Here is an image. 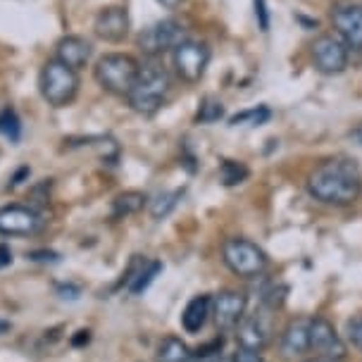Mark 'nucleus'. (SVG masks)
Wrapping results in <instances>:
<instances>
[{
    "label": "nucleus",
    "mask_w": 362,
    "mask_h": 362,
    "mask_svg": "<svg viewBox=\"0 0 362 362\" xmlns=\"http://www.w3.org/2000/svg\"><path fill=\"white\" fill-rule=\"evenodd\" d=\"M160 269H163V264L160 262H144V267L134 272L132 284H129V291H132V293H141V291H146L148 284L155 279V274H158Z\"/></svg>",
    "instance_id": "24"
},
{
    "label": "nucleus",
    "mask_w": 362,
    "mask_h": 362,
    "mask_svg": "<svg viewBox=\"0 0 362 362\" xmlns=\"http://www.w3.org/2000/svg\"><path fill=\"white\" fill-rule=\"evenodd\" d=\"M181 196H184V191L160 193V196L151 203V215H153V219H165L174 208H177V203L181 200Z\"/></svg>",
    "instance_id": "22"
},
{
    "label": "nucleus",
    "mask_w": 362,
    "mask_h": 362,
    "mask_svg": "<svg viewBox=\"0 0 362 362\" xmlns=\"http://www.w3.org/2000/svg\"><path fill=\"white\" fill-rule=\"evenodd\" d=\"M132 19H129L127 8L122 5H107L93 19V34L105 43H122L127 41Z\"/></svg>",
    "instance_id": "12"
},
{
    "label": "nucleus",
    "mask_w": 362,
    "mask_h": 362,
    "mask_svg": "<svg viewBox=\"0 0 362 362\" xmlns=\"http://www.w3.org/2000/svg\"><path fill=\"white\" fill-rule=\"evenodd\" d=\"M8 329H10L8 322H3V320H0V332H8Z\"/></svg>",
    "instance_id": "31"
},
{
    "label": "nucleus",
    "mask_w": 362,
    "mask_h": 362,
    "mask_svg": "<svg viewBox=\"0 0 362 362\" xmlns=\"http://www.w3.org/2000/svg\"><path fill=\"white\" fill-rule=\"evenodd\" d=\"M79 72L69 69L67 64H62L60 60H48L41 67L38 74V90H41V98L48 103L50 107L60 110L72 105L76 93H79Z\"/></svg>",
    "instance_id": "4"
},
{
    "label": "nucleus",
    "mask_w": 362,
    "mask_h": 362,
    "mask_svg": "<svg viewBox=\"0 0 362 362\" xmlns=\"http://www.w3.org/2000/svg\"><path fill=\"white\" fill-rule=\"evenodd\" d=\"M269 117H272V110L267 105H257V107L243 110V112L234 115V117L229 119V124L231 127H260Z\"/></svg>",
    "instance_id": "20"
},
{
    "label": "nucleus",
    "mask_w": 362,
    "mask_h": 362,
    "mask_svg": "<svg viewBox=\"0 0 362 362\" xmlns=\"http://www.w3.org/2000/svg\"><path fill=\"white\" fill-rule=\"evenodd\" d=\"M139 69H141V64L134 55L105 53L103 57H98V62H95L93 79L105 93L117 95V98H127L129 90H132L136 83Z\"/></svg>",
    "instance_id": "3"
},
{
    "label": "nucleus",
    "mask_w": 362,
    "mask_h": 362,
    "mask_svg": "<svg viewBox=\"0 0 362 362\" xmlns=\"http://www.w3.org/2000/svg\"><path fill=\"white\" fill-rule=\"evenodd\" d=\"M160 5H165V8H170V10H174V8H179L184 0H158Z\"/></svg>",
    "instance_id": "30"
},
{
    "label": "nucleus",
    "mask_w": 362,
    "mask_h": 362,
    "mask_svg": "<svg viewBox=\"0 0 362 362\" xmlns=\"http://www.w3.org/2000/svg\"><path fill=\"white\" fill-rule=\"evenodd\" d=\"M348 53H351L348 45L336 34L317 36L313 45H310V57H313L315 69L325 76H336V74L346 72Z\"/></svg>",
    "instance_id": "8"
},
{
    "label": "nucleus",
    "mask_w": 362,
    "mask_h": 362,
    "mask_svg": "<svg viewBox=\"0 0 362 362\" xmlns=\"http://www.w3.org/2000/svg\"><path fill=\"white\" fill-rule=\"evenodd\" d=\"M212 315V298L208 293L193 296V298L186 303L184 313H181V327L189 334H198L200 329L208 325Z\"/></svg>",
    "instance_id": "17"
},
{
    "label": "nucleus",
    "mask_w": 362,
    "mask_h": 362,
    "mask_svg": "<svg viewBox=\"0 0 362 362\" xmlns=\"http://www.w3.org/2000/svg\"><path fill=\"white\" fill-rule=\"evenodd\" d=\"M146 193L141 191H124L115 198L112 203V217L115 219H122V217H129V215H136L146 208Z\"/></svg>",
    "instance_id": "19"
},
{
    "label": "nucleus",
    "mask_w": 362,
    "mask_h": 362,
    "mask_svg": "<svg viewBox=\"0 0 362 362\" xmlns=\"http://www.w3.org/2000/svg\"><path fill=\"white\" fill-rule=\"evenodd\" d=\"M90 55H93V48L83 36H62L55 45V60H60L62 64H67L74 72H81L88 64Z\"/></svg>",
    "instance_id": "15"
},
{
    "label": "nucleus",
    "mask_w": 362,
    "mask_h": 362,
    "mask_svg": "<svg viewBox=\"0 0 362 362\" xmlns=\"http://www.w3.org/2000/svg\"><path fill=\"white\" fill-rule=\"evenodd\" d=\"M332 24L336 29V36L348 45V50H362V5L358 3L334 5Z\"/></svg>",
    "instance_id": "10"
},
{
    "label": "nucleus",
    "mask_w": 362,
    "mask_h": 362,
    "mask_svg": "<svg viewBox=\"0 0 362 362\" xmlns=\"http://www.w3.org/2000/svg\"><path fill=\"white\" fill-rule=\"evenodd\" d=\"M0 134L10 141H19V136H22V122H19L17 112L12 107L0 112Z\"/></svg>",
    "instance_id": "25"
},
{
    "label": "nucleus",
    "mask_w": 362,
    "mask_h": 362,
    "mask_svg": "<svg viewBox=\"0 0 362 362\" xmlns=\"http://www.w3.org/2000/svg\"><path fill=\"white\" fill-rule=\"evenodd\" d=\"M186 41V29L179 19H163V22H155L148 29L139 34V50L146 57H155L170 53L177 48L179 43Z\"/></svg>",
    "instance_id": "6"
},
{
    "label": "nucleus",
    "mask_w": 362,
    "mask_h": 362,
    "mask_svg": "<svg viewBox=\"0 0 362 362\" xmlns=\"http://www.w3.org/2000/svg\"><path fill=\"white\" fill-rule=\"evenodd\" d=\"M346 334H348V341L362 351V317H353L351 322L346 325Z\"/></svg>",
    "instance_id": "26"
},
{
    "label": "nucleus",
    "mask_w": 362,
    "mask_h": 362,
    "mask_svg": "<svg viewBox=\"0 0 362 362\" xmlns=\"http://www.w3.org/2000/svg\"><path fill=\"white\" fill-rule=\"evenodd\" d=\"M310 351L317 353V358H325L329 362H341L346 358V344L334 325L325 317L310 320Z\"/></svg>",
    "instance_id": "9"
},
{
    "label": "nucleus",
    "mask_w": 362,
    "mask_h": 362,
    "mask_svg": "<svg viewBox=\"0 0 362 362\" xmlns=\"http://www.w3.org/2000/svg\"><path fill=\"white\" fill-rule=\"evenodd\" d=\"M310 351V320H296L281 336L284 358H300Z\"/></svg>",
    "instance_id": "16"
},
{
    "label": "nucleus",
    "mask_w": 362,
    "mask_h": 362,
    "mask_svg": "<svg viewBox=\"0 0 362 362\" xmlns=\"http://www.w3.org/2000/svg\"><path fill=\"white\" fill-rule=\"evenodd\" d=\"M310 196L327 205H351L362 196V170L351 158H329L308 177Z\"/></svg>",
    "instance_id": "1"
},
{
    "label": "nucleus",
    "mask_w": 362,
    "mask_h": 362,
    "mask_svg": "<svg viewBox=\"0 0 362 362\" xmlns=\"http://www.w3.org/2000/svg\"><path fill=\"white\" fill-rule=\"evenodd\" d=\"M348 136H351L355 144H360V146H362V124H358L355 129H351V134H348Z\"/></svg>",
    "instance_id": "29"
},
{
    "label": "nucleus",
    "mask_w": 362,
    "mask_h": 362,
    "mask_svg": "<svg viewBox=\"0 0 362 362\" xmlns=\"http://www.w3.org/2000/svg\"><path fill=\"white\" fill-rule=\"evenodd\" d=\"M193 358L191 348L184 344L177 336H167V339L160 341L158 353H155V360L158 362H189Z\"/></svg>",
    "instance_id": "18"
},
{
    "label": "nucleus",
    "mask_w": 362,
    "mask_h": 362,
    "mask_svg": "<svg viewBox=\"0 0 362 362\" xmlns=\"http://www.w3.org/2000/svg\"><path fill=\"white\" fill-rule=\"evenodd\" d=\"M231 362H267L262 358V351H250V348L238 346V351L234 353Z\"/></svg>",
    "instance_id": "27"
},
{
    "label": "nucleus",
    "mask_w": 362,
    "mask_h": 362,
    "mask_svg": "<svg viewBox=\"0 0 362 362\" xmlns=\"http://www.w3.org/2000/svg\"><path fill=\"white\" fill-rule=\"evenodd\" d=\"M170 90H172V76L167 72V67L151 60L148 64H141L134 88L127 95V103L136 115L153 117L167 103V98H170Z\"/></svg>",
    "instance_id": "2"
},
{
    "label": "nucleus",
    "mask_w": 362,
    "mask_h": 362,
    "mask_svg": "<svg viewBox=\"0 0 362 362\" xmlns=\"http://www.w3.org/2000/svg\"><path fill=\"white\" fill-rule=\"evenodd\" d=\"M224 117V105L222 100L217 98H203L198 105V112H196V122H200V124H215V122H219Z\"/></svg>",
    "instance_id": "21"
},
{
    "label": "nucleus",
    "mask_w": 362,
    "mask_h": 362,
    "mask_svg": "<svg viewBox=\"0 0 362 362\" xmlns=\"http://www.w3.org/2000/svg\"><path fill=\"white\" fill-rule=\"evenodd\" d=\"M255 3V19L260 24L262 31H269V10H267V0H253Z\"/></svg>",
    "instance_id": "28"
},
{
    "label": "nucleus",
    "mask_w": 362,
    "mask_h": 362,
    "mask_svg": "<svg viewBox=\"0 0 362 362\" xmlns=\"http://www.w3.org/2000/svg\"><path fill=\"white\" fill-rule=\"evenodd\" d=\"M210 64V48L203 41L186 38L172 50V67L184 83H198L208 72Z\"/></svg>",
    "instance_id": "7"
},
{
    "label": "nucleus",
    "mask_w": 362,
    "mask_h": 362,
    "mask_svg": "<svg viewBox=\"0 0 362 362\" xmlns=\"http://www.w3.org/2000/svg\"><path fill=\"white\" fill-rule=\"evenodd\" d=\"M238 329V346L250 348V351H264L272 344V322L269 315H264L262 310L250 317H243Z\"/></svg>",
    "instance_id": "14"
},
{
    "label": "nucleus",
    "mask_w": 362,
    "mask_h": 362,
    "mask_svg": "<svg viewBox=\"0 0 362 362\" xmlns=\"http://www.w3.org/2000/svg\"><path fill=\"white\" fill-rule=\"evenodd\" d=\"M222 260L236 276H243V279H257L269 267L267 253L257 243L241 236L226 238L222 245Z\"/></svg>",
    "instance_id": "5"
},
{
    "label": "nucleus",
    "mask_w": 362,
    "mask_h": 362,
    "mask_svg": "<svg viewBox=\"0 0 362 362\" xmlns=\"http://www.w3.org/2000/svg\"><path fill=\"white\" fill-rule=\"evenodd\" d=\"M212 317H215V325L222 332H231L241 325L245 317V296L241 291H219L212 298Z\"/></svg>",
    "instance_id": "13"
},
{
    "label": "nucleus",
    "mask_w": 362,
    "mask_h": 362,
    "mask_svg": "<svg viewBox=\"0 0 362 362\" xmlns=\"http://www.w3.org/2000/svg\"><path fill=\"white\" fill-rule=\"evenodd\" d=\"M219 179H222L224 186L243 184V181L248 179V167L236 163V160H224L222 167H219Z\"/></svg>",
    "instance_id": "23"
},
{
    "label": "nucleus",
    "mask_w": 362,
    "mask_h": 362,
    "mask_svg": "<svg viewBox=\"0 0 362 362\" xmlns=\"http://www.w3.org/2000/svg\"><path fill=\"white\" fill-rule=\"evenodd\" d=\"M308 362H329V360H325V358H315V360H308Z\"/></svg>",
    "instance_id": "32"
},
{
    "label": "nucleus",
    "mask_w": 362,
    "mask_h": 362,
    "mask_svg": "<svg viewBox=\"0 0 362 362\" xmlns=\"http://www.w3.org/2000/svg\"><path fill=\"white\" fill-rule=\"evenodd\" d=\"M43 229V217L29 205H5L0 208V234L34 236Z\"/></svg>",
    "instance_id": "11"
},
{
    "label": "nucleus",
    "mask_w": 362,
    "mask_h": 362,
    "mask_svg": "<svg viewBox=\"0 0 362 362\" xmlns=\"http://www.w3.org/2000/svg\"><path fill=\"white\" fill-rule=\"evenodd\" d=\"M215 362H231V360H215Z\"/></svg>",
    "instance_id": "33"
}]
</instances>
